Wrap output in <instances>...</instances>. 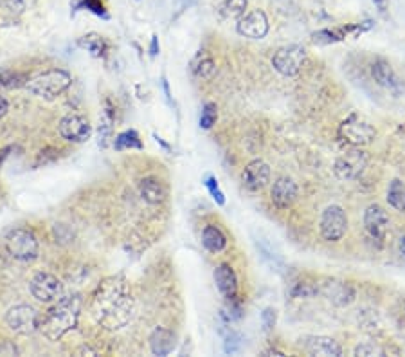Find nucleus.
<instances>
[{"instance_id":"obj_29","label":"nucleus","mask_w":405,"mask_h":357,"mask_svg":"<svg viewBox=\"0 0 405 357\" xmlns=\"http://www.w3.org/2000/svg\"><path fill=\"white\" fill-rule=\"evenodd\" d=\"M26 84H28V76L26 75L10 73V70H0V88H17Z\"/></svg>"},{"instance_id":"obj_26","label":"nucleus","mask_w":405,"mask_h":357,"mask_svg":"<svg viewBox=\"0 0 405 357\" xmlns=\"http://www.w3.org/2000/svg\"><path fill=\"white\" fill-rule=\"evenodd\" d=\"M114 146L115 150H143V141L135 130H125L115 137Z\"/></svg>"},{"instance_id":"obj_35","label":"nucleus","mask_w":405,"mask_h":357,"mask_svg":"<svg viewBox=\"0 0 405 357\" xmlns=\"http://www.w3.org/2000/svg\"><path fill=\"white\" fill-rule=\"evenodd\" d=\"M384 350L380 347H377V345L373 343H366V345H360V347H357V350H355V356H384Z\"/></svg>"},{"instance_id":"obj_8","label":"nucleus","mask_w":405,"mask_h":357,"mask_svg":"<svg viewBox=\"0 0 405 357\" xmlns=\"http://www.w3.org/2000/svg\"><path fill=\"white\" fill-rule=\"evenodd\" d=\"M40 318L37 309H32L31 305H17L8 311L6 314V325L13 330L14 334L19 336H29L32 332L40 330Z\"/></svg>"},{"instance_id":"obj_39","label":"nucleus","mask_w":405,"mask_h":357,"mask_svg":"<svg viewBox=\"0 0 405 357\" xmlns=\"http://www.w3.org/2000/svg\"><path fill=\"white\" fill-rule=\"evenodd\" d=\"M157 52H159V38L153 37L152 38V46H150V55L157 56Z\"/></svg>"},{"instance_id":"obj_25","label":"nucleus","mask_w":405,"mask_h":357,"mask_svg":"<svg viewBox=\"0 0 405 357\" xmlns=\"http://www.w3.org/2000/svg\"><path fill=\"white\" fill-rule=\"evenodd\" d=\"M79 46L87 49L88 52L96 58H101L105 56L106 49H108V44L105 42V38L96 35V32H90V35H85L83 38H79Z\"/></svg>"},{"instance_id":"obj_33","label":"nucleus","mask_w":405,"mask_h":357,"mask_svg":"<svg viewBox=\"0 0 405 357\" xmlns=\"http://www.w3.org/2000/svg\"><path fill=\"white\" fill-rule=\"evenodd\" d=\"M261 323H263V329L267 330V332H270L274 327H276L277 323V312L276 309H272V307H267L265 311L261 312Z\"/></svg>"},{"instance_id":"obj_23","label":"nucleus","mask_w":405,"mask_h":357,"mask_svg":"<svg viewBox=\"0 0 405 357\" xmlns=\"http://www.w3.org/2000/svg\"><path fill=\"white\" fill-rule=\"evenodd\" d=\"M202 244L204 247L211 253H220V251L226 249L227 238L226 235L221 233L220 227L217 226H206L202 233Z\"/></svg>"},{"instance_id":"obj_37","label":"nucleus","mask_w":405,"mask_h":357,"mask_svg":"<svg viewBox=\"0 0 405 357\" xmlns=\"http://www.w3.org/2000/svg\"><path fill=\"white\" fill-rule=\"evenodd\" d=\"M8 110H10V103H8L4 96H0V119L8 114Z\"/></svg>"},{"instance_id":"obj_28","label":"nucleus","mask_w":405,"mask_h":357,"mask_svg":"<svg viewBox=\"0 0 405 357\" xmlns=\"http://www.w3.org/2000/svg\"><path fill=\"white\" fill-rule=\"evenodd\" d=\"M195 75L200 76L204 79H211L217 73V65L211 56H198L197 64H195Z\"/></svg>"},{"instance_id":"obj_11","label":"nucleus","mask_w":405,"mask_h":357,"mask_svg":"<svg viewBox=\"0 0 405 357\" xmlns=\"http://www.w3.org/2000/svg\"><path fill=\"white\" fill-rule=\"evenodd\" d=\"M58 132L65 141L69 143H83V141L90 139L92 135V125L81 114H69L60 121L58 125Z\"/></svg>"},{"instance_id":"obj_19","label":"nucleus","mask_w":405,"mask_h":357,"mask_svg":"<svg viewBox=\"0 0 405 357\" xmlns=\"http://www.w3.org/2000/svg\"><path fill=\"white\" fill-rule=\"evenodd\" d=\"M215 283L227 302L238 298V278H236L235 269L229 264H220L215 269Z\"/></svg>"},{"instance_id":"obj_20","label":"nucleus","mask_w":405,"mask_h":357,"mask_svg":"<svg viewBox=\"0 0 405 357\" xmlns=\"http://www.w3.org/2000/svg\"><path fill=\"white\" fill-rule=\"evenodd\" d=\"M150 348L155 356H168L175 350V334L171 330L157 327L150 336Z\"/></svg>"},{"instance_id":"obj_22","label":"nucleus","mask_w":405,"mask_h":357,"mask_svg":"<svg viewBox=\"0 0 405 357\" xmlns=\"http://www.w3.org/2000/svg\"><path fill=\"white\" fill-rule=\"evenodd\" d=\"M326 296L339 307L350 305L355 300V289L351 287L350 283L332 282L326 285Z\"/></svg>"},{"instance_id":"obj_10","label":"nucleus","mask_w":405,"mask_h":357,"mask_svg":"<svg viewBox=\"0 0 405 357\" xmlns=\"http://www.w3.org/2000/svg\"><path fill=\"white\" fill-rule=\"evenodd\" d=\"M29 291H31L32 298H37L38 302L52 303L56 300H60L63 287H61V282L56 278L55 274L38 273L29 283Z\"/></svg>"},{"instance_id":"obj_31","label":"nucleus","mask_w":405,"mask_h":357,"mask_svg":"<svg viewBox=\"0 0 405 357\" xmlns=\"http://www.w3.org/2000/svg\"><path fill=\"white\" fill-rule=\"evenodd\" d=\"M204 184H206V188H208L209 193H211L213 200H215V202H217L218 206L226 204V195H224V191L220 190V186H218V181L215 179V177H213V175L206 177V181H204Z\"/></svg>"},{"instance_id":"obj_2","label":"nucleus","mask_w":405,"mask_h":357,"mask_svg":"<svg viewBox=\"0 0 405 357\" xmlns=\"http://www.w3.org/2000/svg\"><path fill=\"white\" fill-rule=\"evenodd\" d=\"M79 314H81V298L78 294L61 298L40 318V330L49 341H58L78 325Z\"/></svg>"},{"instance_id":"obj_12","label":"nucleus","mask_w":405,"mask_h":357,"mask_svg":"<svg viewBox=\"0 0 405 357\" xmlns=\"http://www.w3.org/2000/svg\"><path fill=\"white\" fill-rule=\"evenodd\" d=\"M236 31H238V35H241V37L253 38V40H259V38L267 37L268 19L267 15H265V11L253 10L250 13L244 15V17L238 20Z\"/></svg>"},{"instance_id":"obj_24","label":"nucleus","mask_w":405,"mask_h":357,"mask_svg":"<svg viewBox=\"0 0 405 357\" xmlns=\"http://www.w3.org/2000/svg\"><path fill=\"white\" fill-rule=\"evenodd\" d=\"M387 202L396 211L404 213L405 211V182L400 179H393L387 188Z\"/></svg>"},{"instance_id":"obj_1","label":"nucleus","mask_w":405,"mask_h":357,"mask_svg":"<svg viewBox=\"0 0 405 357\" xmlns=\"http://www.w3.org/2000/svg\"><path fill=\"white\" fill-rule=\"evenodd\" d=\"M134 312V294L123 276H108L97 285L92 296V314L103 329H123L132 321Z\"/></svg>"},{"instance_id":"obj_6","label":"nucleus","mask_w":405,"mask_h":357,"mask_svg":"<svg viewBox=\"0 0 405 357\" xmlns=\"http://www.w3.org/2000/svg\"><path fill=\"white\" fill-rule=\"evenodd\" d=\"M339 135L348 144L353 146H366L375 139L377 130L369 121L362 119L359 114H351L348 119H344L339 126Z\"/></svg>"},{"instance_id":"obj_13","label":"nucleus","mask_w":405,"mask_h":357,"mask_svg":"<svg viewBox=\"0 0 405 357\" xmlns=\"http://www.w3.org/2000/svg\"><path fill=\"white\" fill-rule=\"evenodd\" d=\"M364 227L369 233V237L382 242L389 227V217H387L386 209L380 204L368 206L364 211Z\"/></svg>"},{"instance_id":"obj_7","label":"nucleus","mask_w":405,"mask_h":357,"mask_svg":"<svg viewBox=\"0 0 405 357\" xmlns=\"http://www.w3.org/2000/svg\"><path fill=\"white\" fill-rule=\"evenodd\" d=\"M304 61H306V49L303 46H295V44L281 47L272 56V67L286 78L299 75Z\"/></svg>"},{"instance_id":"obj_15","label":"nucleus","mask_w":405,"mask_h":357,"mask_svg":"<svg viewBox=\"0 0 405 357\" xmlns=\"http://www.w3.org/2000/svg\"><path fill=\"white\" fill-rule=\"evenodd\" d=\"M241 181L249 191H259L270 181V166L261 159H254L245 166Z\"/></svg>"},{"instance_id":"obj_41","label":"nucleus","mask_w":405,"mask_h":357,"mask_svg":"<svg viewBox=\"0 0 405 357\" xmlns=\"http://www.w3.org/2000/svg\"><path fill=\"white\" fill-rule=\"evenodd\" d=\"M398 135L402 137V141H405V123L400 126V128H398Z\"/></svg>"},{"instance_id":"obj_32","label":"nucleus","mask_w":405,"mask_h":357,"mask_svg":"<svg viewBox=\"0 0 405 357\" xmlns=\"http://www.w3.org/2000/svg\"><path fill=\"white\" fill-rule=\"evenodd\" d=\"M78 8H87L88 11H92L94 15L97 17H103V19H108V15H106L105 4H103L101 0H81L78 4Z\"/></svg>"},{"instance_id":"obj_21","label":"nucleus","mask_w":405,"mask_h":357,"mask_svg":"<svg viewBox=\"0 0 405 357\" xmlns=\"http://www.w3.org/2000/svg\"><path fill=\"white\" fill-rule=\"evenodd\" d=\"M139 193L148 204H161L166 200V188L155 177H146L139 184Z\"/></svg>"},{"instance_id":"obj_4","label":"nucleus","mask_w":405,"mask_h":357,"mask_svg":"<svg viewBox=\"0 0 405 357\" xmlns=\"http://www.w3.org/2000/svg\"><path fill=\"white\" fill-rule=\"evenodd\" d=\"M369 162V155L366 150L360 146L348 144V148L335 159L333 164V172L342 181H351V179H359L362 172L366 170Z\"/></svg>"},{"instance_id":"obj_27","label":"nucleus","mask_w":405,"mask_h":357,"mask_svg":"<svg viewBox=\"0 0 405 357\" xmlns=\"http://www.w3.org/2000/svg\"><path fill=\"white\" fill-rule=\"evenodd\" d=\"M247 4H249L247 0H224L220 11L226 19H241L247 10Z\"/></svg>"},{"instance_id":"obj_3","label":"nucleus","mask_w":405,"mask_h":357,"mask_svg":"<svg viewBox=\"0 0 405 357\" xmlns=\"http://www.w3.org/2000/svg\"><path fill=\"white\" fill-rule=\"evenodd\" d=\"M70 84H72V76L67 70L51 69L46 70L43 75H38L37 78L28 79L26 88H28L32 96L52 102L58 96H61L70 87Z\"/></svg>"},{"instance_id":"obj_9","label":"nucleus","mask_w":405,"mask_h":357,"mask_svg":"<svg viewBox=\"0 0 405 357\" xmlns=\"http://www.w3.org/2000/svg\"><path fill=\"white\" fill-rule=\"evenodd\" d=\"M319 229H321V237L326 242L341 240L348 229V217H346L344 209L337 204L328 206L321 215Z\"/></svg>"},{"instance_id":"obj_36","label":"nucleus","mask_w":405,"mask_h":357,"mask_svg":"<svg viewBox=\"0 0 405 357\" xmlns=\"http://www.w3.org/2000/svg\"><path fill=\"white\" fill-rule=\"evenodd\" d=\"M313 294H317V287H310L308 283H297L292 291L294 298H310Z\"/></svg>"},{"instance_id":"obj_18","label":"nucleus","mask_w":405,"mask_h":357,"mask_svg":"<svg viewBox=\"0 0 405 357\" xmlns=\"http://www.w3.org/2000/svg\"><path fill=\"white\" fill-rule=\"evenodd\" d=\"M371 28V22L364 23H348L344 28L339 29H322V31L313 32V42L317 44H333V42H342L348 37H357L359 32L368 31Z\"/></svg>"},{"instance_id":"obj_14","label":"nucleus","mask_w":405,"mask_h":357,"mask_svg":"<svg viewBox=\"0 0 405 357\" xmlns=\"http://www.w3.org/2000/svg\"><path fill=\"white\" fill-rule=\"evenodd\" d=\"M299 345L303 350L310 354V356L319 357H339L342 356L341 345L337 343L335 339L326 338V336H303L299 339Z\"/></svg>"},{"instance_id":"obj_16","label":"nucleus","mask_w":405,"mask_h":357,"mask_svg":"<svg viewBox=\"0 0 405 357\" xmlns=\"http://www.w3.org/2000/svg\"><path fill=\"white\" fill-rule=\"evenodd\" d=\"M371 75H373L375 81H377L380 87L391 90L393 94H400L404 90V84L400 81V78L396 76L395 69L391 67V64L384 58H378L371 65Z\"/></svg>"},{"instance_id":"obj_34","label":"nucleus","mask_w":405,"mask_h":357,"mask_svg":"<svg viewBox=\"0 0 405 357\" xmlns=\"http://www.w3.org/2000/svg\"><path fill=\"white\" fill-rule=\"evenodd\" d=\"M227 354H236L239 352V348H241V338H239L236 332H229L226 338V345H224Z\"/></svg>"},{"instance_id":"obj_5","label":"nucleus","mask_w":405,"mask_h":357,"mask_svg":"<svg viewBox=\"0 0 405 357\" xmlns=\"http://www.w3.org/2000/svg\"><path fill=\"white\" fill-rule=\"evenodd\" d=\"M6 251L11 258L19 260V262H32L38 258L40 246H38L34 233L19 227L6 237Z\"/></svg>"},{"instance_id":"obj_30","label":"nucleus","mask_w":405,"mask_h":357,"mask_svg":"<svg viewBox=\"0 0 405 357\" xmlns=\"http://www.w3.org/2000/svg\"><path fill=\"white\" fill-rule=\"evenodd\" d=\"M217 105H215V103H206L202 108V116H200V126H202L204 130L213 128V125L217 123Z\"/></svg>"},{"instance_id":"obj_17","label":"nucleus","mask_w":405,"mask_h":357,"mask_svg":"<svg viewBox=\"0 0 405 357\" xmlns=\"http://www.w3.org/2000/svg\"><path fill=\"white\" fill-rule=\"evenodd\" d=\"M272 204L279 209H288L297 199V184L290 177H277L270 191Z\"/></svg>"},{"instance_id":"obj_40","label":"nucleus","mask_w":405,"mask_h":357,"mask_svg":"<svg viewBox=\"0 0 405 357\" xmlns=\"http://www.w3.org/2000/svg\"><path fill=\"white\" fill-rule=\"evenodd\" d=\"M398 247H400V253L405 256V237L400 238V242H398Z\"/></svg>"},{"instance_id":"obj_38","label":"nucleus","mask_w":405,"mask_h":357,"mask_svg":"<svg viewBox=\"0 0 405 357\" xmlns=\"http://www.w3.org/2000/svg\"><path fill=\"white\" fill-rule=\"evenodd\" d=\"M375 6H377V10L380 11V13H386L387 11V6H389V0H373Z\"/></svg>"}]
</instances>
